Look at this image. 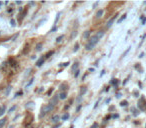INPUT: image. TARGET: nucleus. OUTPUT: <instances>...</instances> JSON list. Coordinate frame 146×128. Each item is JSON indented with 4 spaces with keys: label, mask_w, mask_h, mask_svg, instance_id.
<instances>
[{
    "label": "nucleus",
    "mask_w": 146,
    "mask_h": 128,
    "mask_svg": "<svg viewBox=\"0 0 146 128\" xmlns=\"http://www.w3.org/2000/svg\"><path fill=\"white\" fill-rule=\"evenodd\" d=\"M98 41H99V39L96 37V35H94V36H92V37H90V39H89V41L87 42V44L85 45V49L87 51H91L92 49L95 47V45L98 43Z\"/></svg>",
    "instance_id": "f257e3e1"
},
{
    "label": "nucleus",
    "mask_w": 146,
    "mask_h": 128,
    "mask_svg": "<svg viewBox=\"0 0 146 128\" xmlns=\"http://www.w3.org/2000/svg\"><path fill=\"white\" fill-rule=\"evenodd\" d=\"M53 108H54V106L51 105V104H47L46 106H44V107H43V109H42V114L40 115V117H43L45 113H48V112L52 111Z\"/></svg>",
    "instance_id": "f03ea898"
},
{
    "label": "nucleus",
    "mask_w": 146,
    "mask_h": 128,
    "mask_svg": "<svg viewBox=\"0 0 146 128\" xmlns=\"http://www.w3.org/2000/svg\"><path fill=\"white\" fill-rule=\"evenodd\" d=\"M78 68H79V62H74L72 64V66H71V71L72 72H76L78 70Z\"/></svg>",
    "instance_id": "7ed1b4c3"
},
{
    "label": "nucleus",
    "mask_w": 146,
    "mask_h": 128,
    "mask_svg": "<svg viewBox=\"0 0 146 128\" xmlns=\"http://www.w3.org/2000/svg\"><path fill=\"white\" fill-rule=\"evenodd\" d=\"M116 17H117V15H115V16H113L111 19H109V20H108L107 24H106V27H107V28H110V27L113 25V23H114V21H115Z\"/></svg>",
    "instance_id": "20e7f679"
},
{
    "label": "nucleus",
    "mask_w": 146,
    "mask_h": 128,
    "mask_svg": "<svg viewBox=\"0 0 146 128\" xmlns=\"http://www.w3.org/2000/svg\"><path fill=\"white\" fill-rule=\"evenodd\" d=\"M58 100H59V95H55L54 97L50 100V103L49 104H51V105H53V106L56 105V104L58 103Z\"/></svg>",
    "instance_id": "39448f33"
},
{
    "label": "nucleus",
    "mask_w": 146,
    "mask_h": 128,
    "mask_svg": "<svg viewBox=\"0 0 146 128\" xmlns=\"http://www.w3.org/2000/svg\"><path fill=\"white\" fill-rule=\"evenodd\" d=\"M44 62H45V57H41V58L36 62V66L37 67H41V66L44 64Z\"/></svg>",
    "instance_id": "423d86ee"
},
{
    "label": "nucleus",
    "mask_w": 146,
    "mask_h": 128,
    "mask_svg": "<svg viewBox=\"0 0 146 128\" xmlns=\"http://www.w3.org/2000/svg\"><path fill=\"white\" fill-rule=\"evenodd\" d=\"M86 92H87V87H86V86H82V87L80 88V92H79L80 96H83Z\"/></svg>",
    "instance_id": "0eeeda50"
},
{
    "label": "nucleus",
    "mask_w": 146,
    "mask_h": 128,
    "mask_svg": "<svg viewBox=\"0 0 146 128\" xmlns=\"http://www.w3.org/2000/svg\"><path fill=\"white\" fill-rule=\"evenodd\" d=\"M103 13H104L103 9H100V10H98L97 12H96V18H97V19L101 18V17L103 16Z\"/></svg>",
    "instance_id": "6e6552de"
},
{
    "label": "nucleus",
    "mask_w": 146,
    "mask_h": 128,
    "mask_svg": "<svg viewBox=\"0 0 146 128\" xmlns=\"http://www.w3.org/2000/svg\"><path fill=\"white\" fill-rule=\"evenodd\" d=\"M103 36H104V31L103 30H99L97 33H96V37H97L98 39H101Z\"/></svg>",
    "instance_id": "1a4fd4ad"
},
{
    "label": "nucleus",
    "mask_w": 146,
    "mask_h": 128,
    "mask_svg": "<svg viewBox=\"0 0 146 128\" xmlns=\"http://www.w3.org/2000/svg\"><path fill=\"white\" fill-rule=\"evenodd\" d=\"M90 36V31L89 30H86L83 32V35H82V37H83V39H88Z\"/></svg>",
    "instance_id": "9d476101"
},
{
    "label": "nucleus",
    "mask_w": 146,
    "mask_h": 128,
    "mask_svg": "<svg viewBox=\"0 0 146 128\" xmlns=\"http://www.w3.org/2000/svg\"><path fill=\"white\" fill-rule=\"evenodd\" d=\"M67 98V93L66 92H60V94H59V99H66Z\"/></svg>",
    "instance_id": "9b49d317"
},
{
    "label": "nucleus",
    "mask_w": 146,
    "mask_h": 128,
    "mask_svg": "<svg viewBox=\"0 0 146 128\" xmlns=\"http://www.w3.org/2000/svg\"><path fill=\"white\" fill-rule=\"evenodd\" d=\"M68 88V85H67L66 83H64V84H61L60 85V90H61V92H65V90Z\"/></svg>",
    "instance_id": "f8f14e48"
},
{
    "label": "nucleus",
    "mask_w": 146,
    "mask_h": 128,
    "mask_svg": "<svg viewBox=\"0 0 146 128\" xmlns=\"http://www.w3.org/2000/svg\"><path fill=\"white\" fill-rule=\"evenodd\" d=\"M6 120H7L6 117L2 118V119H0V128H2L3 125H4V124L6 123Z\"/></svg>",
    "instance_id": "ddd939ff"
},
{
    "label": "nucleus",
    "mask_w": 146,
    "mask_h": 128,
    "mask_svg": "<svg viewBox=\"0 0 146 128\" xmlns=\"http://www.w3.org/2000/svg\"><path fill=\"white\" fill-rule=\"evenodd\" d=\"M59 121V116L58 115H54L52 117V122H54V123H57V122Z\"/></svg>",
    "instance_id": "4468645a"
},
{
    "label": "nucleus",
    "mask_w": 146,
    "mask_h": 128,
    "mask_svg": "<svg viewBox=\"0 0 146 128\" xmlns=\"http://www.w3.org/2000/svg\"><path fill=\"white\" fill-rule=\"evenodd\" d=\"M42 47H43V44H42V43H39V44H37L36 45V50L37 51H41V50H42Z\"/></svg>",
    "instance_id": "2eb2a0df"
},
{
    "label": "nucleus",
    "mask_w": 146,
    "mask_h": 128,
    "mask_svg": "<svg viewBox=\"0 0 146 128\" xmlns=\"http://www.w3.org/2000/svg\"><path fill=\"white\" fill-rule=\"evenodd\" d=\"M63 38H64V35H60V36H58V37L56 38V42H57V43L61 42V41L63 40Z\"/></svg>",
    "instance_id": "dca6fc26"
},
{
    "label": "nucleus",
    "mask_w": 146,
    "mask_h": 128,
    "mask_svg": "<svg viewBox=\"0 0 146 128\" xmlns=\"http://www.w3.org/2000/svg\"><path fill=\"white\" fill-rule=\"evenodd\" d=\"M79 46H80V45H79V43H75V45H74V49H73V52H76V51H77L78 50V49H79Z\"/></svg>",
    "instance_id": "f3484780"
},
{
    "label": "nucleus",
    "mask_w": 146,
    "mask_h": 128,
    "mask_svg": "<svg viewBox=\"0 0 146 128\" xmlns=\"http://www.w3.org/2000/svg\"><path fill=\"white\" fill-rule=\"evenodd\" d=\"M69 118V113H64L62 116V120L63 121H65V120H67Z\"/></svg>",
    "instance_id": "a211bd4d"
},
{
    "label": "nucleus",
    "mask_w": 146,
    "mask_h": 128,
    "mask_svg": "<svg viewBox=\"0 0 146 128\" xmlns=\"http://www.w3.org/2000/svg\"><path fill=\"white\" fill-rule=\"evenodd\" d=\"M53 53H54V51H49V52L45 55V58H49V57H51V55H53Z\"/></svg>",
    "instance_id": "6ab92c4d"
},
{
    "label": "nucleus",
    "mask_w": 146,
    "mask_h": 128,
    "mask_svg": "<svg viewBox=\"0 0 146 128\" xmlns=\"http://www.w3.org/2000/svg\"><path fill=\"white\" fill-rule=\"evenodd\" d=\"M10 91H11V86H8L7 87V89H6V91H5V95H9V93H10Z\"/></svg>",
    "instance_id": "aec40b11"
},
{
    "label": "nucleus",
    "mask_w": 146,
    "mask_h": 128,
    "mask_svg": "<svg viewBox=\"0 0 146 128\" xmlns=\"http://www.w3.org/2000/svg\"><path fill=\"white\" fill-rule=\"evenodd\" d=\"M76 35H77V31H73V33H72V35L70 36V39H74L76 37Z\"/></svg>",
    "instance_id": "412c9836"
},
{
    "label": "nucleus",
    "mask_w": 146,
    "mask_h": 128,
    "mask_svg": "<svg viewBox=\"0 0 146 128\" xmlns=\"http://www.w3.org/2000/svg\"><path fill=\"white\" fill-rule=\"evenodd\" d=\"M10 24H11V26H12V27L16 26V21H15L14 19H11V20H10Z\"/></svg>",
    "instance_id": "4be33fe9"
},
{
    "label": "nucleus",
    "mask_w": 146,
    "mask_h": 128,
    "mask_svg": "<svg viewBox=\"0 0 146 128\" xmlns=\"http://www.w3.org/2000/svg\"><path fill=\"white\" fill-rule=\"evenodd\" d=\"M60 14H61L60 12H59L58 14H57V16H56V19H55V21H54V24H56V23H57V21L59 20V18H60Z\"/></svg>",
    "instance_id": "5701e85b"
},
{
    "label": "nucleus",
    "mask_w": 146,
    "mask_h": 128,
    "mask_svg": "<svg viewBox=\"0 0 146 128\" xmlns=\"http://www.w3.org/2000/svg\"><path fill=\"white\" fill-rule=\"evenodd\" d=\"M33 81H34V78H31V80H30V81H29V82H28V83H27L26 87H29V86H30V85H31V84H32V83H33Z\"/></svg>",
    "instance_id": "b1692460"
},
{
    "label": "nucleus",
    "mask_w": 146,
    "mask_h": 128,
    "mask_svg": "<svg viewBox=\"0 0 146 128\" xmlns=\"http://www.w3.org/2000/svg\"><path fill=\"white\" fill-rule=\"evenodd\" d=\"M68 64H69V62H65V63H61L60 65V67H62V66H64V67H66V66H68Z\"/></svg>",
    "instance_id": "393cba45"
},
{
    "label": "nucleus",
    "mask_w": 146,
    "mask_h": 128,
    "mask_svg": "<svg viewBox=\"0 0 146 128\" xmlns=\"http://www.w3.org/2000/svg\"><path fill=\"white\" fill-rule=\"evenodd\" d=\"M4 112H5V106H3L2 109H1V111H0V116L3 115V114H4Z\"/></svg>",
    "instance_id": "a878e982"
},
{
    "label": "nucleus",
    "mask_w": 146,
    "mask_h": 128,
    "mask_svg": "<svg viewBox=\"0 0 146 128\" xmlns=\"http://www.w3.org/2000/svg\"><path fill=\"white\" fill-rule=\"evenodd\" d=\"M15 109H16V106H12V107H11L10 109H9V111H8V112H9V113H11V112H13Z\"/></svg>",
    "instance_id": "bb28decb"
},
{
    "label": "nucleus",
    "mask_w": 146,
    "mask_h": 128,
    "mask_svg": "<svg viewBox=\"0 0 146 128\" xmlns=\"http://www.w3.org/2000/svg\"><path fill=\"white\" fill-rule=\"evenodd\" d=\"M30 71H31V69H30V68H28V69L26 70V73L24 74V77H27V76H28V74H29V72H30Z\"/></svg>",
    "instance_id": "cd10ccee"
},
{
    "label": "nucleus",
    "mask_w": 146,
    "mask_h": 128,
    "mask_svg": "<svg viewBox=\"0 0 146 128\" xmlns=\"http://www.w3.org/2000/svg\"><path fill=\"white\" fill-rule=\"evenodd\" d=\"M79 74H80V71H79V69H78L77 71L75 72V74H74V77H78V76H79Z\"/></svg>",
    "instance_id": "c85d7f7f"
},
{
    "label": "nucleus",
    "mask_w": 146,
    "mask_h": 128,
    "mask_svg": "<svg viewBox=\"0 0 146 128\" xmlns=\"http://www.w3.org/2000/svg\"><path fill=\"white\" fill-rule=\"evenodd\" d=\"M120 105H121V106H126V105H127V101H122Z\"/></svg>",
    "instance_id": "c756f323"
},
{
    "label": "nucleus",
    "mask_w": 146,
    "mask_h": 128,
    "mask_svg": "<svg viewBox=\"0 0 146 128\" xmlns=\"http://www.w3.org/2000/svg\"><path fill=\"white\" fill-rule=\"evenodd\" d=\"M125 17H126V14H124V15H123V16H122V17H121V19H120V20H119V21H118V22H121V21H122V20H124V19H125Z\"/></svg>",
    "instance_id": "7c9ffc66"
},
{
    "label": "nucleus",
    "mask_w": 146,
    "mask_h": 128,
    "mask_svg": "<svg viewBox=\"0 0 146 128\" xmlns=\"http://www.w3.org/2000/svg\"><path fill=\"white\" fill-rule=\"evenodd\" d=\"M54 30H55V31L57 30V27L55 26V25H54V27H53V28H52V29H51V30H50V33H51V32H53V31H54Z\"/></svg>",
    "instance_id": "2f4dec72"
},
{
    "label": "nucleus",
    "mask_w": 146,
    "mask_h": 128,
    "mask_svg": "<svg viewBox=\"0 0 146 128\" xmlns=\"http://www.w3.org/2000/svg\"><path fill=\"white\" fill-rule=\"evenodd\" d=\"M98 127V124L97 123H94L93 125L91 126V128H97Z\"/></svg>",
    "instance_id": "473e14b6"
},
{
    "label": "nucleus",
    "mask_w": 146,
    "mask_h": 128,
    "mask_svg": "<svg viewBox=\"0 0 146 128\" xmlns=\"http://www.w3.org/2000/svg\"><path fill=\"white\" fill-rule=\"evenodd\" d=\"M117 79H113V81H112V84H116V83H117Z\"/></svg>",
    "instance_id": "72a5a7b5"
},
{
    "label": "nucleus",
    "mask_w": 146,
    "mask_h": 128,
    "mask_svg": "<svg viewBox=\"0 0 146 128\" xmlns=\"http://www.w3.org/2000/svg\"><path fill=\"white\" fill-rule=\"evenodd\" d=\"M52 91H53V88H51V89L48 91V95H49V94H51V92H52Z\"/></svg>",
    "instance_id": "f704fd0d"
},
{
    "label": "nucleus",
    "mask_w": 146,
    "mask_h": 128,
    "mask_svg": "<svg viewBox=\"0 0 146 128\" xmlns=\"http://www.w3.org/2000/svg\"><path fill=\"white\" fill-rule=\"evenodd\" d=\"M16 4L20 5V4H22V2H21V1H17V2H16Z\"/></svg>",
    "instance_id": "c9c22d12"
},
{
    "label": "nucleus",
    "mask_w": 146,
    "mask_h": 128,
    "mask_svg": "<svg viewBox=\"0 0 146 128\" xmlns=\"http://www.w3.org/2000/svg\"><path fill=\"white\" fill-rule=\"evenodd\" d=\"M89 71L92 72V71H94V69H93V68H89Z\"/></svg>",
    "instance_id": "e433bc0d"
},
{
    "label": "nucleus",
    "mask_w": 146,
    "mask_h": 128,
    "mask_svg": "<svg viewBox=\"0 0 146 128\" xmlns=\"http://www.w3.org/2000/svg\"><path fill=\"white\" fill-rule=\"evenodd\" d=\"M80 108H81V105H79V106H78V107H77V111H79Z\"/></svg>",
    "instance_id": "4c0bfd02"
},
{
    "label": "nucleus",
    "mask_w": 146,
    "mask_h": 128,
    "mask_svg": "<svg viewBox=\"0 0 146 128\" xmlns=\"http://www.w3.org/2000/svg\"><path fill=\"white\" fill-rule=\"evenodd\" d=\"M1 109H2V107H0V111H1Z\"/></svg>",
    "instance_id": "58836bf2"
},
{
    "label": "nucleus",
    "mask_w": 146,
    "mask_h": 128,
    "mask_svg": "<svg viewBox=\"0 0 146 128\" xmlns=\"http://www.w3.org/2000/svg\"><path fill=\"white\" fill-rule=\"evenodd\" d=\"M28 128H32V127H28Z\"/></svg>",
    "instance_id": "ea45409f"
}]
</instances>
